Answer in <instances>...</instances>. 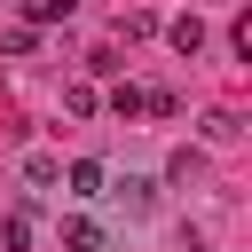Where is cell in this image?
<instances>
[{
	"label": "cell",
	"mask_w": 252,
	"mask_h": 252,
	"mask_svg": "<svg viewBox=\"0 0 252 252\" xmlns=\"http://www.w3.org/2000/svg\"><path fill=\"white\" fill-rule=\"evenodd\" d=\"M165 181H181V189H189V181H205V158H197V150H173V165H165Z\"/></svg>",
	"instance_id": "7"
},
{
	"label": "cell",
	"mask_w": 252,
	"mask_h": 252,
	"mask_svg": "<svg viewBox=\"0 0 252 252\" xmlns=\"http://www.w3.org/2000/svg\"><path fill=\"white\" fill-rule=\"evenodd\" d=\"M71 8H79V0H63V16H71Z\"/></svg>",
	"instance_id": "12"
},
{
	"label": "cell",
	"mask_w": 252,
	"mask_h": 252,
	"mask_svg": "<svg viewBox=\"0 0 252 252\" xmlns=\"http://www.w3.org/2000/svg\"><path fill=\"white\" fill-rule=\"evenodd\" d=\"M150 32H158L150 8H126V16H118V39H150Z\"/></svg>",
	"instance_id": "8"
},
{
	"label": "cell",
	"mask_w": 252,
	"mask_h": 252,
	"mask_svg": "<svg viewBox=\"0 0 252 252\" xmlns=\"http://www.w3.org/2000/svg\"><path fill=\"white\" fill-rule=\"evenodd\" d=\"M165 39H173V55H197V47H205V16H173Z\"/></svg>",
	"instance_id": "3"
},
{
	"label": "cell",
	"mask_w": 252,
	"mask_h": 252,
	"mask_svg": "<svg viewBox=\"0 0 252 252\" xmlns=\"http://www.w3.org/2000/svg\"><path fill=\"white\" fill-rule=\"evenodd\" d=\"M236 134H244L236 110H213V118H205V142H236Z\"/></svg>",
	"instance_id": "9"
},
{
	"label": "cell",
	"mask_w": 252,
	"mask_h": 252,
	"mask_svg": "<svg viewBox=\"0 0 252 252\" xmlns=\"http://www.w3.org/2000/svg\"><path fill=\"white\" fill-rule=\"evenodd\" d=\"M63 252H102V228H94L87 213H71V220H63Z\"/></svg>",
	"instance_id": "4"
},
{
	"label": "cell",
	"mask_w": 252,
	"mask_h": 252,
	"mask_svg": "<svg viewBox=\"0 0 252 252\" xmlns=\"http://www.w3.org/2000/svg\"><path fill=\"white\" fill-rule=\"evenodd\" d=\"M63 181H71V197H79V205H94V197H102V181H110V173H102V165H94V158H79V165H71V173H63Z\"/></svg>",
	"instance_id": "2"
},
{
	"label": "cell",
	"mask_w": 252,
	"mask_h": 252,
	"mask_svg": "<svg viewBox=\"0 0 252 252\" xmlns=\"http://www.w3.org/2000/svg\"><path fill=\"white\" fill-rule=\"evenodd\" d=\"M110 110H118V118H142V110H150V87H134V79L110 87Z\"/></svg>",
	"instance_id": "5"
},
{
	"label": "cell",
	"mask_w": 252,
	"mask_h": 252,
	"mask_svg": "<svg viewBox=\"0 0 252 252\" xmlns=\"http://www.w3.org/2000/svg\"><path fill=\"white\" fill-rule=\"evenodd\" d=\"M102 197H118V213H126V220H142V213L158 205V181H142V173H126V181H102Z\"/></svg>",
	"instance_id": "1"
},
{
	"label": "cell",
	"mask_w": 252,
	"mask_h": 252,
	"mask_svg": "<svg viewBox=\"0 0 252 252\" xmlns=\"http://www.w3.org/2000/svg\"><path fill=\"white\" fill-rule=\"evenodd\" d=\"M24 181H32V189H47V181H63V165L39 150V158H24Z\"/></svg>",
	"instance_id": "10"
},
{
	"label": "cell",
	"mask_w": 252,
	"mask_h": 252,
	"mask_svg": "<svg viewBox=\"0 0 252 252\" xmlns=\"http://www.w3.org/2000/svg\"><path fill=\"white\" fill-rule=\"evenodd\" d=\"M32 244V213H0V252H24Z\"/></svg>",
	"instance_id": "6"
},
{
	"label": "cell",
	"mask_w": 252,
	"mask_h": 252,
	"mask_svg": "<svg viewBox=\"0 0 252 252\" xmlns=\"http://www.w3.org/2000/svg\"><path fill=\"white\" fill-rule=\"evenodd\" d=\"M32 47H39L32 24H8V32H0V55H32Z\"/></svg>",
	"instance_id": "11"
}]
</instances>
